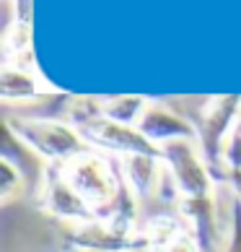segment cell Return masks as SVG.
I'll use <instances>...</instances> for the list:
<instances>
[{
    "instance_id": "cell-3",
    "label": "cell",
    "mask_w": 241,
    "mask_h": 252,
    "mask_svg": "<svg viewBox=\"0 0 241 252\" xmlns=\"http://www.w3.org/2000/svg\"><path fill=\"white\" fill-rule=\"evenodd\" d=\"M234 182H236V190L241 192V172H234Z\"/></svg>"
},
{
    "instance_id": "cell-2",
    "label": "cell",
    "mask_w": 241,
    "mask_h": 252,
    "mask_svg": "<svg viewBox=\"0 0 241 252\" xmlns=\"http://www.w3.org/2000/svg\"><path fill=\"white\" fill-rule=\"evenodd\" d=\"M228 252H241V208L234 213V239H231Z\"/></svg>"
},
{
    "instance_id": "cell-1",
    "label": "cell",
    "mask_w": 241,
    "mask_h": 252,
    "mask_svg": "<svg viewBox=\"0 0 241 252\" xmlns=\"http://www.w3.org/2000/svg\"><path fill=\"white\" fill-rule=\"evenodd\" d=\"M68 185L80 195V200L86 205L104 203L114 195V182L109 180L107 169L99 161L91 158H78L76 164L68 169Z\"/></svg>"
}]
</instances>
